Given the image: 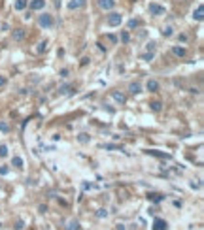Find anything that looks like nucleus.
Listing matches in <instances>:
<instances>
[{
  "label": "nucleus",
  "instance_id": "1",
  "mask_svg": "<svg viewBox=\"0 0 204 230\" xmlns=\"http://www.w3.org/2000/svg\"><path fill=\"white\" fill-rule=\"evenodd\" d=\"M38 25L42 26V29H51V26L55 25L53 15H49V13H42V15L38 17Z\"/></svg>",
  "mask_w": 204,
  "mask_h": 230
},
{
  "label": "nucleus",
  "instance_id": "2",
  "mask_svg": "<svg viewBox=\"0 0 204 230\" xmlns=\"http://www.w3.org/2000/svg\"><path fill=\"white\" fill-rule=\"evenodd\" d=\"M121 21H123V15L117 13V11H111V13L106 17V23L110 26H119V25H121Z\"/></svg>",
  "mask_w": 204,
  "mask_h": 230
},
{
  "label": "nucleus",
  "instance_id": "3",
  "mask_svg": "<svg viewBox=\"0 0 204 230\" xmlns=\"http://www.w3.org/2000/svg\"><path fill=\"white\" fill-rule=\"evenodd\" d=\"M147 11H149V15L159 17V15H165V6H161V4H157V2H151L149 6H147Z\"/></svg>",
  "mask_w": 204,
  "mask_h": 230
},
{
  "label": "nucleus",
  "instance_id": "4",
  "mask_svg": "<svg viewBox=\"0 0 204 230\" xmlns=\"http://www.w3.org/2000/svg\"><path fill=\"white\" fill-rule=\"evenodd\" d=\"M98 6L106 11H111L115 8V0H98Z\"/></svg>",
  "mask_w": 204,
  "mask_h": 230
},
{
  "label": "nucleus",
  "instance_id": "5",
  "mask_svg": "<svg viewBox=\"0 0 204 230\" xmlns=\"http://www.w3.org/2000/svg\"><path fill=\"white\" fill-rule=\"evenodd\" d=\"M30 10L32 11H40V10H43V6H46V0H30Z\"/></svg>",
  "mask_w": 204,
  "mask_h": 230
},
{
  "label": "nucleus",
  "instance_id": "6",
  "mask_svg": "<svg viewBox=\"0 0 204 230\" xmlns=\"http://www.w3.org/2000/svg\"><path fill=\"white\" fill-rule=\"evenodd\" d=\"M85 6V0H70L68 2V10H79Z\"/></svg>",
  "mask_w": 204,
  "mask_h": 230
},
{
  "label": "nucleus",
  "instance_id": "7",
  "mask_svg": "<svg viewBox=\"0 0 204 230\" xmlns=\"http://www.w3.org/2000/svg\"><path fill=\"white\" fill-rule=\"evenodd\" d=\"M172 53H174L176 57H185V55H187V49L183 45H174V47H172Z\"/></svg>",
  "mask_w": 204,
  "mask_h": 230
},
{
  "label": "nucleus",
  "instance_id": "8",
  "mask_svg": "<svg viewBox=\"0 0 204 230\" xmlns=\"http://www.w3.org/2000/svg\"><path fill=\"white\" fill-rule=\"evenodd\" d=\"M147 200H151V202H155V204H159V202L165 200V196H163V194H159V192H149V194H147Z\"/></svg>",
  "mask_w": 204,
  "mask_h": 230
},
{
  "label": "nucleus",
  "instance_id": "9",
  "mask_svg": "<svg viewBox=\"0 0 204 230\" xmlns=\"http://www.w3.org/2000/svg\"><path fill=\"white\" fill-rule=\"evenodd\" d=\"M146 89L149 91V93H157L159 91V83L155 81V79H149V81L146 83Z\"/></svg>",
  "mask_w": 204,
  "mask_h": 230
},
{
  "label": "nucleus",
  "instance_id": "10",
  "mask_svg": "<svg viewBox=\"0 0 204 230\" xmlns=\"http://www.w3.org/2000/svg\"><path fill=\"white\" fill-rule=\"evenodd\" d=\"M166 221H163V219H155L153 221V230H166Z\"/></svg>",
  "mask_w": 204,
  "mask_h": 230
},
{
  "label": "nucleus",
  "instance_id": "11",
  "mask_svg": "<svg viewBox=\"0 0 204 230\" xmlns=\"http://www.w3.org/2000/svg\"><path fill=\"white\" fill-rule=\"evenodd\" d=\"M23 38H25V30H23V29H15L13 30V40H15V42H21Z\"/></svg>",
  "mask_w": 204,
  "mask_h": 230
},
{
  "label": "nucleus",
  "instance_id": "12",
  "mask_svg": "<svg viewBox=\"0 0 204 230\" xmlns=\"http://www.w3.org/2000/svg\"><path fill=\"white\" fill-rule=\"evenodd\" d=\"M27 4H29V0H17V2H15V10H17V11H23V10H25V8H27Z\"/></svg>",
  "mask_w": 204,
  "mask_h": 230
},
{
  "label": "nucleus",
  "instance_id": "13",
  "mask_svg": "<svg viewBox=\"0 0 204 230\" xmlns=\"http://www.w3.org/2000/svg\"><path fill=\"white\" fill-rule=\"evenodd\" d=\"M129 91L132 94H138V93H142V87H140V83H130V85H129Z\"/></svg>",
  "mask_w": 204,
  "mask_h": 230
},
{
  "label": "nucleus",
  "instance_id": "14",
  "mask_svg": "<svg viewBox=\"0 0 204 230\" xmlns=\"http://www.w3.org/2000/svg\"><path fill=\"white\" fill-rule=\"evenodd\" d=\"M72 89H74V85H70V83H66V85H61V87H59V93H61V94H68V93H70Z\"/></svg>",
  "mask_w": 204,
  "mask_h": 230
},
{
  "label": "nucleus",
  "instance_id": "15",
  "mask_svg": "<svg viewBox=\"0 0 204 230\" xmlns=\"http://www.w3.org/2000/svg\"><path fill=\"white\" fill-rule=\"evenodd\" d=\"M202 13H204V8H202V6H198L197 10L193 11V17L197 19V21H202Z\"/></svg>",
  "mask_w": 204,
  "mask_h": 230
},
{
  "label": "nucleus",
  "instance_id": "16",
  "mask_svg": "<svg viewBox=\"0 0 204 230\" xmlns=\"http://www.w3.org/2000/svg\"><path fill=\"white\" fill-rule=\"evenodd\" d=\"M11 166H15V168L21 170L23 168V158L21 157H13V158H11Z\"/></svg>",
  "mask_w": 204,
  "mask_h": 230
},
{
  "label": "nucleus",
  "instance_id": "17",
  "mask_svg": "<svg viewBox=\"0 0 204 230\" xmlns=\"http://www.w3.org/2000/svg\"><path fill=\"white\" fill-rule=\"evenodd\" d=\"M149 108H151V109H153V112H155V113H157V112H161V108H163V104H161V102H159V100H153V102H151V104H149Z\"/></svg>",
  "mask_w": 204,
  "mask_h": 230
},
{
  "label": "nucleus",
  "instance_id": "18",
  "mask_svg": "<svg viewBox=\"0 0 204 230\" xmlns=\"http://www.w3.org/2000/svg\"><path fill=\"white\" fill-rule=\"evenodd\" d=\"M114 98L119 102V104H125V102H127V96L123 93H114Z\"/></svg>",
  "mask_w": 204,
  "mask_h": 230
},
{
  "label": "nucleus",
  "instance_id": "19",
  "mask_svg": "<svg viewBox=\"0 0 204 230\" xmlns=\"http://www.w3.org/2000/svg\"><path fill=\"white\" fill-rule=\"evenodd\" d=\"M149 155H153V157H159V158H170V155H165V153H159L155 151V149H151V151H147Z\"/></svg>",
  "mask_w": 204,
  "mask_h": 230
},
{
  "label": "nucleus",
  "instance_id": "20",
  "mask_svg": "<svg viewBox=\"0 0 204 230\" xmlns=\"http://www.w3.org/2000/svg\"><path fill=\"white\" fill-rule=\"evenodd\" d=\"M0 132H4V134L10 132V125H8L6 121H0Z\"/></svg>",
  "mask_w": 204,
  "mask_h": 230
},
{
  "label": "nucleus",
  "instance_id": "21",
  "mask_svg": "<svg viewBox=\"0 0 204 230\" xmlns=\"http://www.w3.org/2000/svg\"><path fill=\"white\" fill-rule=\"evenodd\" d=\"M121 42L123 43H129L130 42V34L127 32V30H123V32H121Z\"/></svg>",
  "mask_w": 204,
  "mask_h": 230
},
{
  "label": "nucleus",
  "instance_id": "22",
  "mask_svg": "<svg viewBox=\"0 0 204 230\" xmlns=\"http://www.w3.org/2000/svg\"><path fill=\"white\" fill-rule=\"evenodd\" d=\"M46 49H47V42H40L38 47H36V51H38V53H43Z\"/></svg>",
  "mask_w": 204,
  "mask_h": 230
},
{
  "label": "nucleus",
  "instance_id": "23",
  "mask_svg": "<svg viewBox=\"0 0 204 230\" xmlns=\"http://www.w3.org/2000/svg\"><path fill=\"white\" fill-rule=\"evenodd\" d=\"M89 140H91V138L87 136V134H79V136H78V141H79V144H87Z\"/></svg>",
  "mask_w": 204,
  "mask_h": 230
},
{
  "label": "nucleus",
  "instance_id": "24",
  "mask_svg": "<svg viewBox=\"0 0 204 230\" xmlns=\"http://www.w3.org/2000/svg\"><path fill=\"white\" fill-rule=\"evenodd\" d=\"M136 26H140V21L138 19H130L129 21V29H136Z\"/></svg>",
  "mask_w": 204,
  "mask_h": 230
},
{
  "label": "nucleus",
  "instance_id": "25",
  "mask_svg": "<svg viewBox=\"0 0 204 230\" xmlns=\"http://www.w3.org/2000/svg\"><path fill=\"white\" fill-rule=\"evenodd\" d=\"M172 34H174V32H172V26H166V29L163 30V36H165V38H170Z\"/></svg>",
  "mask_w": 204,
  "mask_h": 230
},
{
  "label": "nucleus",
  "instance_id": "26",
  "mask_svg": "<svg viewBox=\"0 0 204 230\" xmlns=\"http://www.w3.org/2000/svg\"><path fill=\"white\" fill-rule=\"evenodd\" d=\"M8 155V147L6 145H0V158H4Z\"/></svg>",
  "mask_w": 204,
  "mask_h": 230
},
{
  "label": "nucleus",
  "instance_id": "27",
  "mask_svg": "<svg viewBox=\"0 0 204 230\" xmlns=\"http://www.w3.org/2000/svg\"><path fill=\"white\" fill-rule=\"evenodd\" d=\"M78 228H79V223H78V221H72L70 227H68V230H78Z\"/></svg>",
  "mask_w": 204,
  "mask_h": 230
},
{
  "label": "nucleus",
  "instance_id": "28",
  "mask_svg": "<svg viewBox=\"0 0 204 230\" xmlns=\"http://www.w3.org/2000/svg\"><path fill=\"white\" fill-rule=\"evenodd\" d=\"M142 59H144V61H153V51H149V53H146V55H142Z\"/></svg>",
  "mask_w": 204,
  "mask_h": 230
},
{
  "label": "nucleus",
  "instance_id": "29",
  "mask_svg": "<svg viewBox=\"0 0 204 230\" xmlns=\"http://www.w3.org/2000/svg\"><path fill=\"white\" fill-rule=\"evenodd\" d=\"M97 217H100V219H102V217H108V211H106V209H98Z\"/></svg>",
  "mask_w": 204,
  "mask_h": 230
},
{
  "label": "nucleus",
  "instance_id": "30",
  "mask_svg": "<svg viewBox=\"0 0 204 230\" xmlns=\"http://www.w3.org/2000/svg\"><path fill=\"white\" fill-rule=\"evenodd\" d=\"M6 83H8V79L4 76H0V87H6Z\"/></svg>",
  "mask_w": 204,
  "mask_h": 230
},
{
  "label": "nucleus",
  "instance_id": "31",
  "mask_svg": "<svg viewBox=\"0 0 204 230\" xmlns=\"http://www.w3.org/2000/svg\"><path fill=\"white\" fill-rule=\"evenodd\" d=\"M23 227H25V224H23V221H17V224H15V230H23Z\"/></svg>",
  "mask_w": 204,
  "mask_h": 230
},
{
  "label": "nucleus",
  "instance_id": "32",
  "mask_svg": "<svg viewBox=\"0 0 204 230\" xmlns=\"http://www.w3.org/2000/svg\"><path fill=\"white\" fill-rule=\"evenodd\" d=\"M155 49V42H149L147 43V51H153Z\"/></svg>",
  "mask_w": 204,
  "mask_h": 230
},
{
  "label": "nucleus",
  "instance_id": "33",
  "mask_svg": "<svg viewBox=\"0 0 204 230\" xmlns=\"http://www.w3.org/2000/svg\"><path fill=\"white\" fill-rule=\"evenodd\" d=\"M61 77H68V70H66V68L61 70Z\"/></svg>",
  "mask_w": 204,
  "mask_h": 230
},
{
  "label": "nucleus",
  "instance_id": "34",
  "mask_svg": "<svg viewBox=\"0 0 204 230\" xmlns=\"http://www.w3.org/2000/svg\"><path fill=\"white\" fill-rule=\"evenodd\" d=\"M0 174H2V176H6V174H8V168H6V166H2V168H0Z\"/></svg>",
  "mask_w": 204,
  "mask_h": 230
},
{
  "label": "nucleus",
  "instance_id": "35",
  "mask_svg": "<svg viewBox=\"0 0 204 230\" xmlns=\"http://www.w3.org/2000/svg\"><path fill=\"white\" fill-rule=\"evenodd\" d=\"M117 230H125V224H117Z\"/></svg>",
  "mask_w": 204,
  "mask_h": 230
},
{
  "label": "nucleus",
  "instance_id": "36",
  "mask_svg": "<svg viewBox=\"0 0 204 230\" xmlns=\"http://www.w3.org/2000/svg\"><path fill=\"white\" fill-rule=\"evenodd\" d=\"M0 227H2V224H0Z\"/></svg>",
  "mask_w": 204,
  "mask_h": 230
}]
</instances>
